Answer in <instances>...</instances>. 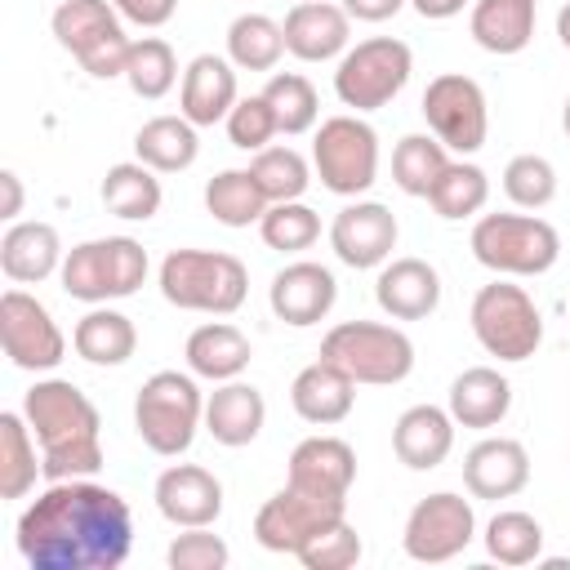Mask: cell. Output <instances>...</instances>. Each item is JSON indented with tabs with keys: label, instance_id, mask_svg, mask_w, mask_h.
<instances>
[{
	"label": "cell",
	"instance_id": "6da1fadb",
	"mask_svg": "<svg viewBox=\"0 0 570 570\" xmlns=\"http://www.w3.org/2000/svg\"><path fill=\"white\" fill-rule=\"evenodd\" d=\"M13 539L31 570H116L134 548V512L89 476L49 481L22 508Z\"/></svg>",
	"mask_w": 570,
	"mask_h": 570
},
{
	"label": "cell",
	"instance_id": "7a4b0ae2",
	"mask_svg": "<svg viewBox=\"0 0 570 570\" xmlns=\"http://www.w3.org/2000/svg\"><path fill=\"white\" fill-rule=\"evenodd\" d=\"M22 414L40 441L45 481L94 476L102 468V419L98 405L71 379H36L22 396Z\"/></svg>",
	"mask_w": 570,
	"mask_h": 570
},
{
	"label": "cell",
	"instance_id": "3957f363",
	"mask_svg": "<svg viewBox=\"0 0 570 570\" xmlns=\"http://www.w3.org/2000/svg\"><path fill=\"white\" fill-rule=\"evenodd\" d=\"M160 294L183 312L232 316L249 294V272L223 249H169L160 263Z\"/></svg>",
	"mask_w": 570,
	"mask_h": 570
},
{
	"label": "cell",
	"instance_id": "277c9868",
	"mask_svg": "<svg viewBox=\"0 0 570 570\" xmlns=\"http://www.w3.org/2000/svg\"><path fill=\"white\" fill-rule=\"evenodd\" d=\"M205 423V396L196 387V374L178 370H156L138 396H134V432L142 445L160 459H178L191 450L196 428Z\"/></svg>",
	"mask_w": 570,
	"mask_h": 570
},
{
	"label": "cell",
	"instance_id": "5b68a950",
	"mask_svg": "<svg viewBox=\"0 0 570 570\" xmlns=\"http://www.w3.org/2000/svg\"><path fill=\"white\" fill-rule=\"evenodd\" d=\"M468 245L494 276H543L561 258V236L539 214H481Z\"/></svg>",
	"mask_w": 570,
	"mask_h": 570
},
{
	"label": "cell",
	"instance_id": "8992f818",
	"mask_svg": "<svg viewBox=\"0 0 570 570\" xmlns=\"http://www.w3.org/2000/svg\"><path fill=\"white\" fill-rule=\"evenodd\" d=\"M147 249L134 236H102V240H80L67 249L62 258V289L80 303H111V298H129L138 294V285L147 281Z\"/></svg>",
	"mask_w": 570,
	"mask_h": 570
},
{
	"label": "cell",
	"instance_id": "52a82bcc",
	"mask_svg": "<svg viewBox=\"0 0 570 570\" xmlns=\"http://www.w3.org/2000/svg\"><path fill=\"white\" fill-rule=\"evenodd\" d=\"M321 356L334 361L352 383H370V387L401 383L414 370L410 334L383 321H338L321 338Z\"/></svg>",
	"mask_w": 570,
	"mask_h": 570
},
{
	"label": "cell",
	"instance_id": "ba28073f",
	"mask_svg": "<svg viewBox=\"0 0 570 570\" xmlns=\"http://www.w3.org/2000/svg\"><path fill=\"white\" fill-rule=\"evenodd\" d=\"M468 321H472L476 343L490 356L512 361V365L530 361L539 352V343H543V316H539L534 298L521 285H512L508 276H494L490 285L476 289Z\"/></svg>",
	"mask_w": 570,
	"mask_h": 570
},
{
	"label": "cell",
	"instance_id": "9c48e42d",
	"mask_svg": "<svg viewBox=\"0 0 570 570\" xmlns=\"http://www.w3.org/2000/svg\"><path fill=\"white\" fill-rule=\"evenodd\" d=\"M53 40L98 80L125 76L129 62V36L120 27V9L111 0H58L53 18Z\"/></svg>",
	"mask_w": 570,
	"mask_h": 570
},
{
	"label": "cell",
	"instance_id": "30bf717a",
	"mask_svg": "<svg viewBox=\"0 0 570 570\" xmlns=\"http://www.w3.org/2000/svg\"><path fill=\"white\" fill-rule=\"evenodd\" d=\"M410 71H414V53H410L405 40H396V36H370V40L347 45V53L338 58V67H334V94L356 116L361 111H379V107H387L405 89Z\"/></svg>",
	"mask_w": 570,
	"mask_h": 570
},
{
	"label": "cell",
	"instance_id": "8fae6325",
	"mask_svg": "<svg viewBox=\"0 0 570 570\" xmlns=\"http://www.w3.org/2000/svg\"><path fill=\"white\" fill-rule=\"evenodd\" d=\"M312 169L334 196H361L379 178V134L361 116H330L312 138Z\"/></svg>",
	"mask_w": 570,
	"mask_h": 570
},
{
	"label": "cell",
	"instance_id": "7c38bea8",
	"mask_svg": "<svg viewBox=\"0 0 570 570\" xmlns=\"http://www.w3.org/2000/svg\"><path fill=\"white\" fill-rule=\"evenodd\" d=\"M423 120L450 151L472 156L485 147V134H490L485 89L463 71H441L423 89Z\"/></svg>",
	"mask_w": 570,
	"mask_h": 570
},
{
	"label": "cell",
	"instance_id": "4fadbf2b",
	"mask_svg": "<svg viewBox=\"0 0 570 570\" xmlns=\"http://www.w3.org/2000/svg\"><path fill=\"white\" fill-rule=\"evenodd\" d=\"M472 539H476V512L454 490H436V494L419 499L405 517V530H401L405 557L423 561V566L454 561Z\"/></svg>",
	"mask_w": 570,
	"mask_h": 570
},
{
	"label": "cell",
	"instance_id": "5bb4252c",
	"mask_svg": "<svg viewBox=\"0 0 570 570\" xmlns=\"http://www.w3.org/2000/svg\"><path fill=\"white\" fill-rule=\"evenodd\" d=\"M0 343H4V356L31 374L58 370L67 356V334L58 330L53 312L27 289L0 294Z\"/></svg>",
	"mask_w": 570,
	"mask_h": 570
},
{
	"label": "cell",
	"instance_id": "9a60e30c",
	"mask_svg": "<svg viewBox=\"0 0 570 570\" xmlns=\"http://www.w3.org/2000/svg\"><path fill=\"white\" fill-rule=\"evenodd\" d=\"M338 517H347V499H330V494H312L285 481V490H276L258 517H254V539L267 552H289L298 557V548L321 534L325 525H334Z\"/></svg>",
	"mask_w": 570,
	"mask_h": 570
},
{
	"label": "cell",
	"instance_id": "2e32d148",
	"mask_svg": "<svg viewBox=\"0 0 570 570\" xmlns=\"http://www.w3.org/2000/svg\"><path fill=\"white\" fill-rule=\"evenodd\" d=\"M396 214L379 200H352L334 214L330 223V249L338 254V263L365 272V267H383L396 249Z\"/></svg>",
	"mask_w": 570,
	"mask_h": 570
},
{
	"label": "cell",
	"instance_id": "e0dca14e",
	"mask_svg": "<svg viewBox=\"0 0 570 570\" xmlns=\"http://www.w3.org/2000/svg\"><path fill=\"white\" fill-rule=\"evenodd\" d=\"M156 512L178 525V530H191V525H214L223 517V481L200 468V463H174L156 476Z\"/></svg>",
	"mask_w": 570,
	"mask_h": 570
},
{
	"label": "cell",
	"instance_id": "ac0fdd59",
	"mask_svg": "<svg viewBox=\"0 0 570 570\" xmlns=\"http://www.w3.org/2000/svg\"><path fill=\"white\" fill-rule=\"evenodd\" d=\"M334 298H338L334 272L321 267V263H312V258L285 263V267L272 276V285H267V303H272L276 321L294 325V330H307V325L325 321L330 307H334Z\"/></svg>",
	"mask_w": 570,
	"mask_h": 570
},
{
	"label": "cell",
	"instance_id": "d6986e66",
	"mask_svg": "<svg viewBox=\"0 0 570 570\" xmlns=\"http://www.w3.org/2000/svg\"><path fill=\"white\" fill-rule=\"evenodd\" d=\"M285 53H294L298 62H330V58H343L347 53V40H352V18L343 4H330V0H298L285 22Z\"/></svg>",
	"mask_w": 570,
	"mask_h": 570
},
{
	"label": "cell",
	"instance_id": "ffe728a7",
	"mask_svg": "<svg viewBox=\"0 0 570 570\" xmlns=\"http://www.w3.org/2000/svg\"><path fill=\"white\" fill-rule=\"evenodd\" d=\"M463 485L472 499H512L530 485V454L517 436H485L463 454Z\"/></svg>",
	"mask_w": 570,
	"mask_h": 570
},
{
	"label": "cell",
	"instance_id": "44dd1931",
	"mask_svg": "<svg viewBox=\"0 0 570 570\" xmlns=\"http://www.w3.org/2000/svg\"><path fill=\"white\" fill-rule=\"evenodd\" d=\"M352 481H356V450L343 436L316 432L289 450V485L330 494V499H347Z\"/></svg>",
	"mask_w": 570,
	"mask_h": 570
},
{
	"label": "cell",
	"instance_id": "7402d4cb",
	"mask_svg": "<svg viewBox=\"0 0 570 570\" xmlns=\"http://www.w3.org/2000/svg\"><path fill=\"white\" fill-rule=\"evenodd\" d=\"M236 62L223 58V53H196L183 71V85H178V111L205 129V125H218L227 120V111L236 107Z\"/></svg>",
	"mask_w": 570,
	"mask_h": 570
},
{
	"label": "cell",
	"instance_id": "603a6c76",
	"mask_svg": "<svg viewBox=\"0 0 570 570\" xmlns=\"http://www.w3.org/2000/svg\"><path fill=\"white\" fill-rule=\"evenodd\" d=\"M374 298L392 321H423L441 303V276L428 258H387L379 267Z\"/></svg>",
	"mask_w": 570,
	"mask_h": 570
},
{
	"label": "cell",
	"instance_id": "cb8c5ba5",
	"mask_svg": "<svg viewBox=\"0 0 570 570\" xmlns=\"http://www.w3.org/2000/svg\"><path fill=\"white\" fill-rule=\"evenodd\" d=\"M289 405L303 423H316V428H334L352 414L356 405V383L325 356H316L312 365H303L289 383Z\"/></svg>",
	"mask_w": 570,
	"mask_h": 570
},
{
	"label": "cell",
	"instance_id": "d4e9b609",
	"mask_svg": "<svg viewBox=\"0 0 570 570\" xmlns=\"http://www.w3.org/2000/svg\"><path fill=\"white\" fill-rule=\"evenodd\" d=\"M263 423H267V401L254 383L227 379L205 396V432L227 450H240V445L258 441Z\"/></svg>",
	"mask_w": 570,
	"mask_h": 570
},
{
	"label": "cell",
	"instance_id": "484cf974",
	"mask_svg": "<svg viewBox=\"0 0 570 570\" xmlns=\"http://www.w3.org/2000/svg\"><path fill=\"white\" fill-rule=\"evenodd\" d=\"M454 414L441 405H410L392 428V450L410 472H432L454 450Z\"/></svg>",
	"mask_w": 570,
	"mask_h": 570
},
{
	"label": "cell",
	"instance_id": "4316f807",
	"mask_svg": "<svg viewBox=\"0 0 570 570\" xmlns=\"http://www.w3.org/2000/svg\"><path fill=\"white\" fill-rule=\"evenodd\" d=\"M62 240L53 223H9V232L0 236V272L13 285H40L53 272H62Z\"/></svg>",
	"mask_w": 570,
	"mask_h": 570
},
{
	"label": "cell",
	"instance_id": "83f0119b",
	"mask_svg": "<svg viewBox=\"0 0 570 570\" xmlns=\"http://www.w3.org/2000/svg\"><path fill=\"white\" fill-rule=\"evenodd\" d=\"M445 410L454 414L459 428H476V432L499 428L512 410V383L490 365H472L450 383V405Z\"/></svg>",
	"mask_w": 570,
	"mask_h": 570
},
{
	"label": "cell",
	"instance_id": "f1b7e54d",
	"mask_svg": "<svg viewBox=\"0 0 570 570\" xmlns=\"http://www.w3.org/2000/svg\"><path fill=\"white\" fill-rule=\"evenodd\" d=\"M183 356H187V370H191L196 379L227 383V379H240V374H245L254 347H249V338H245L232 321H209V325H196V330L187 334Z\"/></svg>",
	"mask_w": 570,
	"mask_h": 570
},
{
	"label": "cell",
	"instance_id": "f546056e",
	"mask_svg": "<svg viewBox=\"0 0 570 570\" xmlns=\"http://www.w3.org/2000/svg\"><path fill=\"white\" fill-rule=\"evenodd\" d=\"M534 18H539L534 0H472L468 31L485 53L512 58L534 40Z\"/></svg>",
	"mask_w": 570,
	"mask_h": 570
},
{
	"label": "cell",
	"instance_id": "4dcf8cb0",
	"mask_svg": "<svg viewBox=\"0 0 570 570\" xmlns=\"http://www.w3.org/2000/svg\"><path fill=\"white\" fill-rule=\"evenodd\" d=\"M71 347L80 361L89 365H125L134 352H138V330L125 312L107 307V303H94L76 330H71Z\"/></svg>",
	"mask_w": 570,
	"mask_h": 570
},
{
	"label": "cell",
	"instance_id": "1f68e13d",
	"mask_svg": "<svg viewBox=\"0 0 570 570\" xmlns=\"http://www.w3.org/2000/svg\"><path fill=\"white\" fill-rule=\"evenodd\" d=\"M196 156H200V138L183 111L178 116H151L134 134V160L151 165L156 174H183L196 165Z\"/></svg>",
	"mask_w": 570,
	"mask_h": 570
},
{
	"label": "cell",
	"instance_id": "d6a6232c",
	"mask_svg": "<svg viewBox=\"0 0 570 570\" xmlns=\"http://www.w3.org/2000/svg\"><path fill=\"white\" fill-rule=\"evenodd\" d=\"M98 196H102L107 214H116V218H125V223H147V218H156V214H160V200H165L156 169L142 165V160H120V165H111V169L102 174Z\"/></svg>",
	"mask_w": 570,
	"mask_h": 570
},
{
	"label": "cell",
	"instance_id": "836d02e7",
	"mask_svg": "<svg viewBox=\"0 0 570 570\" xmlns=\"http://www.w3.org/2000/svg\"><path fill=\"white\" fill-rule=\"evenodd\" d=\"M36 445L40 441H36L27 414L4 410L0 414V499H27L36 490V476H45Z\"/></svg>",
	"mask_w": 570,
	"mask_h": 570
},
{
	"label": "cell",
	"instance_id": "e575fe53",
	"mask_svg": "<svg viewBox=\"0 0 570 570\" xmlns=\"http://www.w3.org/2000/svg\"><path fill=\"white\" fill-rule=\"evenodd\" d=\"M267 196L258 187V178L249 169H223L205 183V209L214 214V223L223 227H249L267 214Z\"/></svg>",
	"mask_w": 570,
	"mask_h": 570
},
{
	"label": "cell",
	"instance_id": "d590c367",
	"mask_svg": "<svg viewBox=\"0 0 570 570\" xmlns=\"http://www.w3.org/2000/svg\"><path fill=\"white\" fill-rule=\"evenodd\" d=\"M485 200H490V178H485V169L472 165V160H450V165L441 169V178L432 183V191H428V205H432L436 218H445V223H459V218L481 214Z\"/></svg>",
	"mask_w": 570,
	"mask_h": 570
},
{
	"label": "cell",
	"instance_id": "8d00e7d4",
	"mask_svg": "<svg viewBox=\"0 0 570 570\" xmlns=\"http://www.w3.org/2000/svg\"><path fill=\"white\" fill-rule=\"evenodd\" d=\"M285 53V31L267 13H240L227 27V58L236 71H272Z\"/></svg>",
	"mask_w": 570,
	"mask_h": 570
},
{
	"label": "cell",
	"instance_id": "74e56055",
	"mask_svg": "<svg viewBox=\"0 0 570 570\" xmlns=\"http://www.w3.org/2000/svg\"><path fill=\"white\" fill-rule=\"evenodd\" d=\"M450 165V147L436 134H405L392 151V183L405 196H423L432 191V183L441 178V169Z\"/></svg>",
	"mask_w": 570,
	"mask_h": 570
},
{
	"label": "cell",
	"instance_id": "f35d334b",
	"mask_svg": "<svg viewBox=\"0 0 570 570\" xmlns=\"http://www.w3.org/2000/svg\"><path fill=\"white\" fill-rule=\"evenodd\" d=\"M481 539H485L490 561H499V566H530V561L543 557V525L530 512H521V508L494 512L485 521V534Z\"/></svg>",
	"mask_w": 570,
	"mask_h": 570
},
{
	"label": "cell",
	"instance_id": "ab89813d",
	"mask_svg": "<svg viewBox=\"0 0 570 570\" xmlns=\"http://www.w3.org/2000/svg\"><path fill=\"white\" fill-rule=\"evenodd\" d=\"M125 80L138 98L156 102L165 98L174 85H178V58H174V45L160 40V36H142L129 45V62H125Z\"/></svg>",
	"mask_w": 570,
	"mask_h": 570
},
{
	"label": "cell",
	"instance_id": "60d3db41",
	"mask_svg": "<svg viewBox=\"0 0 570 570\" xmlns=\"http://www.w3.org/2000/svg\"><path fill=\"white\" fill-rule=\"evenodd\" d=\"M263 98L272 102V116H276V129L281 134H307L316 129V116H321V98H316V85L298 71H272Z\"/></svg>",
	"mask_w": 570,
	"mask_h": 570
},
{
	"label": "cell",
	"instance_id": "b9f144b4",
	"mask_svg": "<svg viewBox=\"0 0 570 570\" xmlns=\"http://www.w3.org/2000/svg\"><path fill=\"white\" fill-rule=\"evenodd\" d=\"M258 236L267 249H281V254H303L316 245L321 236V214L303 200H276L267 205V214L258 218Z\"/></svg>",
	"mask_w": 570,
	"mask_h": 570
},
{
	"label": "cell",
	"instance_id": "7bdbcfd3",
	"mask_svg": "<svg viewBox=\"0 0 570 570\" xmlns=\"http://www.w3.org/2000/svg\"><path fill=\"white\" fill-rule=\"evenodd\" d=\"M249 174L258 178V187H263V196L272 205L276 200H303V191L312 183V165L294 147H263V151H254Z\"/></svg>",
	"mask_w": 570,
	"mask_h": 570
},
{
	"label": "cell",
	"instance_id": "ee69618b",
	"mask_svg": "<svg viewBox=\"0 0 570 570\" xmlns=\"http://www.w3.org/2000/svg\"><path fill=\"white\" fill-rule=\"evenodd\" d=\"M503 191L517 209H543L552 205L557 196V169L548 156H534V151H521L503 165Z\"/></svg>",
	"mask_w": 570,
	"mask_h": 570
},
{
	"label": "cell",
	"instance_id": "f6af8a7d",
	"mask_svg": "<svg viewBox=\"0 0 570 570\" xmlns=\"http://www.w3.org/2000/svg\"><path fill=\"white\" fill-rule=\"evenodd\" d=\"M361 534L347 517H338L334 525H325L321 534H312L303 548H298V561L307 570H352L361 561Z\"/></svg>",
	"mask_w": 570,
	"mask_h": 570
},
{
	"label": "cell",
	"instance_id": "bcb514c9",
	"mask_svg": "<svg viewBox=\"0 0 570 570\" xmlns=\"http://www.w3.org/2000/svg\"><path fill=\"white\" fill-rule=\"evenodd\" d=\"M227 138L232 147L240 151H263L281 129H276V116H272V102L263 94H249V98H236V107L227 111Z\"/></svg>",
	"mask_w": 570,
	"mask_h": 570
},
{
	"label": "cell",
	"instance_id": "7dc6e473",
	"mask_svg": "<svg viewBox=\"0 0 570 570\" xmlns=\"http://www.w3.org/2000/svg\"><path fill=\"white\" fill-rule=\"evenodd\" d=\"M165 561H169V570H223L232 561V552L209 525H191V530L174 534Z\"/></svg>",
	"mask_w": 570,
	"mask_h": 570
},
{
	"label": "cell",
	"instance_id": "c3c4849f",
	"mask_svg": "<svg viewBox=\"0 0 570 570\" xmlns=\"http://www.w3.org/2000/svg\"><path fill=\"white\" fill-rule=\"evenodd\" d=\"M120 9V18L138 22V27H165L178 9V0H111Z\"/></svg>",
	"mask_w": 570,
	"mask_h": 570
},
{
	"label": "cell",
	"instance_id": "681fc988",
	"mask_svg": "<svg viewBox=\"0 0 570 570\" xmlns=\"http://www.w3.org/2000/svg\"><path fill=\"white\" fill-rule=\"evenodd\" d=\"M401 4L405 0H343L347 18H356V22H387L401 13Z\"/></svg>",
	"mask_w": 570,
	"mask_h": 570
},
{
	"label": "cell",
	"instance_id": "f907efd6",
	"mask_svg": "<svg viewBox=\"0 0 570 570\" xmlns=\"http://www.w3.org/2000/svg\"><path fill=\"white\" fill-rule=\"evenodd\" d=\"M0 191H4L0 218H18V214H22V178H18L13 169H0Z\"/></svg>",
	"mask_w": 570,
	"mask_h": 570
},
{
	"label": "cell",
	"instance_id": "816d5d0a",
	"mask_svg": "<svg viewBox=\"0 0 570 570\" xmlns=\"http://www.w3.org/2000/svg\"><path fill=\"white\" fill-rule=\"evenodd\" d=\"M410 4H414V13H419V18H428V22H445V18L463 13V4H468V0H410Z\"/></svg>",
	"mask_w": 570,
	"mask_h": 570
},
{
	"label": "cell",
	"instance_id": "f5cc1de1",
	"mask_svg": "<svg viewBox=\"0 0 570 570\" xmlns=\"http://www.w3.org/2000/svg\"><path fill=\"white\" fill-rule=\"evenodd\" d=\"M557 40L570 49V0L561 4V13H557Z\"/></svg>",
	"mask_w": 570,
	"mask_h": 570
},
{
	"label": "cell",
	"instance_id": "db71d44e",
	"mask_svg": "<svg viewBox=\"0 0 570 570\" xmlns=\"http://www.w3.org/2000/svg\"><path fill=\"white\" fill-rule=\"evenodd\" d=\"M561 129H566V138H570V98H566V111H561Z\"/></svg>",
	"mask_w": 570,
	"mask_h": 570
}]
</instances>
